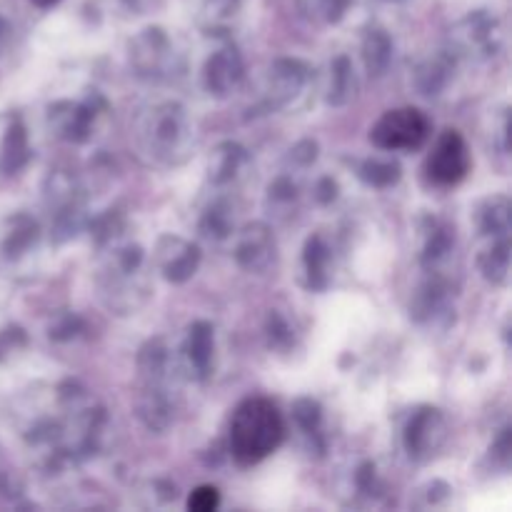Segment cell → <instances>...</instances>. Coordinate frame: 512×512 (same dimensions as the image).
Here are the masks:
<instances>
[{
    "mask_svg": "<svg viewBox=\"0 0 512 512\" xmlns=\"http://www.w3.org/2000/svg\"><path fill=\"white\" fill-rule=\"evenodd\" d=\"M393 3H400V0H393Z\"/></svg>",
    "mask_w": 512,
    "mask_h": 512,
    "instance_id": "b9f144b4",
    "label": "cell"
},
{
    "mask_svg": "<svg viewBox=\"0 0 512 512\" xmlns=\"http://www.w3.org/2000/svg\"><path fill=\"white\" fill-rule=\"evenodd\" d=\"M248 165V150L240 143H233V140H225L218 148L210 153L208 158V180L215 185V188H223V185L233 183L243 168Z\"/></svg>",
    "mask_w": 512,
    "mask_h": 512,
    "instance_id": "ffe728a7",
    "label": "cell"
},
{
    "mask_svg": "<svg viewBox=\"0 0 512 512\" xmlns=\"http://www.w3.org/2000/svg\"><path fill=\"white\" fill-rule=\"evenodd\" d=\"M315 158H318V143L315 140H303V143H298L290 150V160L300 165V168H308Z\"/></svg>",
    "mask_w": 512,
    "mask_h": 512,
    "instance_id": "d590c367",
    "label": "cell"
},
{
    "mask_svg": "<svg viewBox=\"0 0 512 512\" xmlns=\"http://www.w3.org/2000/svg\"><path fill=\"white\" fill-rule=\"evenodd\" d=\"M233 255L245 273H268L275 265V258H278V245H275L273 230L265 223H248L238 233Z\"/></svg>",
    "mask_w": 512,
    "mask_h": 512,
    "instance_id": "5bb4252c",
    "label": "cell"
},
{
    "mask_svg": "<svg viewBox=\"0 0 512 512\" xmlns=\"http://www.w3.org/2000/svg\"><path fill=\"white\" fill-rule=\"evenodd\" d=\"M448 420L438 408H418L403 428V448L415 463H428L448 443Z\"/></svg>",
    "mask_w": 512,
    "mask_h": 512,
    "instance_id": "9c48e42d",
    "label": "cell"
},
{
    "mask_svg": "<svg viewBox=\"0 0 512 512\" xmlns=\"http://www.w3.org/2000/svg\"><path fill=\"white\" fill-rule=\"evenodd\" d=\"M510 450H512L510 428H503V430H500L498 440H495V445H493V458L498 460L503 468H508V463H510Z\"/></svg>",
    "mask_w": 512,
    "mask_h": 512,
    "instance_id": "74e56055",
    "label": "cell"
},
{
    "mask_svg": "<svg viewBox=\"0 0 512 512\" xmlns=\"http://www.w3.org/2000/svg\"><path fill=\"white\" fill-rule=\"evenodd\" d=\"M103 108L105 103L100 95L80 100V103H73V100H58V103H53L48 108L50 133L58 140H65V143H88V140L93 138L95 123H98V115Z\"/></svg>",
    "mask_w": 512,
    "mask_h": 512,
    "instance_id": "30bf717a",
    "label": "cell"
},
{
    "mask_svg": "<svg viewBox=\"0 0 512 512\" xmlns=\"http://www.w3.org/2000/svg\"><path fill=\"white\" fill-rule=\"evenodd\" d=\"M35 5H40V8H48V5H55L58 0H33Z\"/></svg>",
    "mask_w": 512,
    "mask_h": 512,
    "instance_id": "60d3db41",
    "label": "cell"
},
{
    "mask_svg": "<svg viewBox=\"0 0 512 512\" xmlns=\"http://www.w3.org/2000/svg\"><path fill=\"white\" fill-rule=\"evenodd\" d=\"M353 95H355L353 63H350L348 55H338V58L330 63V70H328L325 103L333 105V108H340V105H348Z\"/></svg>",
    "mask_w": 512,
    "mask_h": 512,
    "instance_id": "d4e9b609",
    "label": "cell"
},
{
    "mask_svg": "<svg viewBox=\"0 0 512 512\" xmlns=\"http://www.w3.org/2000/svg\"><path fill=\"white\" fill-rule=\"evenodd\" d=\"M98 248L103 253L98 288L108 310L118 315H130L143 308L145 300L150 298L143 248L125 238V233Z\"/></svg>",
    "mask_w": 512,
    "mask_h": 512,
    "instance_id": "3957f363",
    "label": "cell"
},
{
    "mask_svg": "<svg viewBox=\"0 0 512 512\" xmlns=\"http://www.w3.org/2000/svg\"><path fill=\"white\" fill-rule=\"evenodd\" d=\"M48 208L50 218H53V235L58 240L70 238L83 225V190H80L78 180L68 173H55L48 178Z\"/></svg>",
    "mask_w": 512,
    "mask_h": 512,
    "instance_id": "8fae6325",
    "label": "cell"
},
{
    "mask_svg": "<svg viewBox=\"0 0 512 512\" xmlns=\"http://www.w3.org/2000/svg\"><path fill=\"white\" fill-rule=\"evenodd\" d=\"M200 258L203 255H200L198 245L178 238V235H163L155 245V265H158V270L168 283H188L198 273Z\"/></svg>",
    "mask_w": 512,
    "mask_h": 512,
    "instance_id": "9a60e30c",
    "label": "cell"
},
{
    "mask_svg": "<svg viewBox=\"0 0 512 512\" xmlns=\"http://www.w3.org/2000/svg\"><path fill=\"white\" fill-rule=\"evenodd\" d=\"M313 68L298 58H280L270 65L265 78L263 105L268 110L298 108L308 98Z\"/></svg>",
    "mask_w": 512,
    "mask_h": 512,
    "instance_id": "52a82bcc",
    "label": "cell"
},
{
    "mask_svg": "<svg viewBox=\"0 0 512 512\" xmlns=\"http://www.w3.org/2000/svg\"><path fill=\"white\" fill-rule=\"evenodd\" d=\"M220 505V493L213 485H200L198 490H193L188 498V510L193 512H213Z\"/></svg>",
    "mask_w": 512,
    "mask_h": 512,
    "instance_id": "836d02e7",
    "label": "cell"
},
{
    "mask_svg": "<svg viewBox=\"0 0 512 512\" xmlns=\"http://www.w3.org/2000/svg\"><path fill=\"white\" fill-rule=\"evenodd\" d=\"M345 493L355 495L360 500H370V503H375L385 493L383 480H380L378 470H375V465L370 460H358L353 465V470L348 473V488H345Z\"/></svg>",
    "mask_w": 512,
    "mask_h": 512,
    "instance_id": "83f0119b",
    "label": "cell"
},
{
    "mask_svg": "<svg viewBox=\"0 0 512 512\" xmlns=\"http://www.w3.org/2000/svg\"><path fill=\"white\" fill-rule=\"evenodd\" d=\"M5 35H8V25L0 20V48H3V43H5Z\"/></svg>",
    "mask_w": 512,
    "mask_h": 512,
    "instance_id": "ab89813d",
    "label": "cell"
},
{
    "mask_svg": "<svg viewBox=\"0 0 512 512\" xmlns=\"http://www.w3.org/2000/svg\"><path fill=\"white\" fill-rule=\"evenodd\" d=\"M510 210L508 195H493V198L483 200L478 210H475V228H478L480 240L510 235Z\"/></svg>",
    "mask_w": 512,
    "mask_h": 512,
    "instance_id": "7402d4cb",
    "label": "cell"
},
{
    "mask_svg": "<svg viewBox=\"0 0 512 512\" xmlns=\"http://www.w3.org/2000/svg\"><path fill=\"white\" fill-rule=\"evenodd\" d=\"M393 38L388 35V30L383 28H370L368 35L363 40V60L365 68L373 78H380V75L388 73L390 63H393Z\"/></svg>",
    "mask_w": 512,
    "mask_h": 512,
    "instance_id": "484cf974",
    "label": "cell"
},
{
    "mask_svg": "<svg viewBox=\"0 0 512 512\" xmlns=\"http://www.w3.org/2000/svg\"><path fill=\"white\" fill-rule=\"evenodd\" d=\"M305 10L323 23H338L348 13L353 0H303Z\"/></svg>",
    "mask_w": 512,
    "mask_h": 512,
    "instance_id": "1f68e13d",
    "label": "cell"
},
{
    "mask_svg": "<svg viewBox=\"0 0 512 512\" xmlns=\"http://www.w3.org/2000/svg\"><path fill=\"white\" fill-rule=\"evenodd\" d=\"M330 245L323 235H310L303 248V270L308 288L323 290L330 283Z\"/></svg>",
    "mask_w": 512,
    "mask_h": 512,
    "instance_id": "603a6c76",
    "label": "cell"
},
{
    "mask_svg": "<svg viewBox=\"0 0 512 512\" xmlns=\"http://www.w3.org/2000/svg\"><path fill=\"white\" fill-rule=\"evenodd\" d=\"M200 235L208 240H225L233 235V228H235V208L230 205L228 198H215L210 200L208 208L203 210V215H200Z\"/></svg>",
    "mask_w": 512,
    "mask_h": 512,
    "instance_id": "cb8c5ba5",
    "label": "cell"
},
{
    "mask_svg": "<svg viewBox=\"0 0 512 512\" xmlns=\"http://www.w3.org/2000/svg\"><path fill=\"white\" fill-rule=\"evenodd\" d=\"M28 135H25L23 125H13L8 130V138H5L3 145V168L15 173L18 168H23L25 160H28Z\"/></svg>",
    "mask_w": 512,
    "mask_h": 512,
    "instance_id": "f546056e",
    "label": "cell"
},
{
    "mask_svg": "<svg viewBox=\"0 0 512 512\" xmlns=\"http://www.w3.org/2000/svg\"><path fill=\"white\" fill-rule=\"evenodd\" d=\"M128 63L140 80L170 83L185 70V58L163 28H145L128 43Z\"/></svg>",
    "mask_w": 512,
    "mask_h": 512,
    "instance_id": "5b68a950",
    "label": "cell"
},
{
    "mask_svg": "<svg viewBox=\"0 0 512 512\" xmlns=\"http://www.w3.org/2000/svg\"><path fill=\"white\" fill-rule=\"evenodd\" d=\"M470 170V150L468 143L458 130H445L435 143L433 153H430L428 163H425V173L435 185H458L460 180L468 175Z\"/></svg>",
    "mask_w": 512,
    "mask_h": 512,
    "instance_id": "4fadbf2b",
    "label": "cell"
},
{
    "mask_svg": "<svg viewBox=\"0 0 512 512\" xmlns=\"http://www.w3.org/2000/svg\"><path fill=\"white\" fill-rule=\"evenodd\" d=\"M140 388L135 395V413L140 423L155 433H165L178 415L180 363L163 338L148 340L138 353Z\"/></svg>",
    "mask_w": 512,
    "mask_h": 512,
    "instance_id": "6da1fadb",
    "label": "cell"
},
{
    "mask_svg": "<svg viewBox=\"0 0 512 512\" xmlns=\"http://www.w3.org/2000/svg\"><path fill=\"white\" fill-rule=\"evenodd\" d=\"M478 268L488 283L500 285V288L510 283V235L483 238L478 253Z\"/></svg>",
    "mask_w": 512,
    "mask_h": 512,
    "instance_id": "44dd1931",
    "label": "cell"
},
{
    "mask_svg": "<svg viewBox=\"0 0 512 512\" xmlns=\"http://www.w3.org/2000/svg\"><path fill=\"white\" fill-rule=\"evenodd\" d=\"M240 0H208L205 3V15H208L210 23H223L230 15L238 13Z\"/></svg>",
    "mask_w": 512,
    "mask_h": 512,
    "instance_id": "e575fe53",
    "label": "cell"
},
{
    "mask_svg": "<svg viewBox=\"0 0 512 512\" xmlns=\"http://www.w3.org/2000/svg\"><path fill=\"white\" fill-rule=\"evenodd\" d=\"M135 143L155 165L178 168L195 150V128L188 110L178 100L148 105L135 120Z\"/></svg>",
    "mask_w": 512,
    "mask_h": 512,
    "instance_id": "7a4b0ae2",
    "label": "cell"
},
{
    "mask_svg": "<svg viewBox=\"0 0 512 512\" xmlns=\"http://www.w3.org/2000/svg\"><path fill=\"white\" fill-rule=\"evenodd\" d=\"M410 318L425 328H448L455 318L453 293H450L448 275L428 273L410 300Z\"/></svg>",
    "mask_w": 512,
    "mask_h": 512,
    "instance_id": "7c38bea8",
    "label": "cell"
},
{
    "mask_svg": "<svg viewBox=\"0 0 512 512\" xmlns=\"http://www.w3.org/2000/svg\"><path fill=\"white\" fill-rule=\"evenodd\" d=\"M458 55L453 50H435L425 55L413 68V85L425 98H438L453 85L455 70H458Z\"/></svg>",
    "mask_w": 512,
    "mask_h": 512,
    "instance_id": "ac0fdd59",
    "label": "cell"
},
{
    "mask_svg": "<svg viewBox=\"0 0 512 512\" xmlns=\"http://www.w3.org/2000/svg\"><path fill=\"white\" fill-rule=\"evenodd\" d=\"M293 420L298 423L300 433L313 443V448L318 453H323V408H320L318 400L313 398H300L293 403Z\"/></svg>",
    "mask_w": 512,
    "mask_h": 512,
    "instance_id": "4316f807",
    "label": "cell"
},
{
    "mask_svg": "<svg viewBox=\"0 0 512 512\" xmlns=\"http://www.w3.org/2000/svg\"><path fill=\"white\" fill-rule=\"evenodd\" d=\"M505 48V25L493 10H473L450 30V50L458 58L488 63Z\"/></svg>",
    "mask_w": 512,
    "mask_h": 512,
    "instance_id": "8992f818",
    "label": "cell"
},
{
    "mask_svg": "<svg viewBox=\"0 0 512 512\" xmlns=\"http://www.w3.org/2000/svg\"><path fill=\"white\" fill-rule=\"evenodd\" d=\"M213 353H215V330L213 325L198 320L188 328L183 350H180V370L188 373L190 380H208L213 373Z\"/></svg>",
    "mask_w": 512,
    "mask_h": 512,
    "instance_id": "e0dca14e",
    "label": "cell"
},
{
    "mask_svg": "<svg viewBox=\"0 0 512 512\" xmlns=\"http://www.w3.org/2000/svg\"><path fill=\"white\" fill-rule=\"evenodd\" d=\"M78 330H83V323H80V318H75V315H65L63 320H60L58 325H55L53 330H50V338L53 340H70L78 335Z\"/></svg>",
    "mask_w": 512,
    "mask_h": 512,
    "instance_id": "8d00e7d4",
    "label": "cell"
},
{
    "mask_svg": "<svg viewBox=\"0 0 512 512\" xmlns=\"http://www.w3.org/2000/svg\"><path fill=\"white\" fill-rule=\"evenodd\" d=\"M265 333H268V345L273 350H290V345H293V330H290L288 320L283 315L270 313Z\"/></svg>",
    "mask_w": 512,
    "mask_h": 512,
    "instance_id": "d6a6232c",
    "label": "cell"
},
{
    "mask_svg": "<svg viewBox=\"0 0 512 512\" xmlns=\"http://www.w3.org/2000/svg\"><path fill=\"white\" fill-rule=\"evenodd\" d=\"M245 78L243 55L238 53L233 43H225L205 60L203 85L215 98H228L240 88Z\"/></svg>",
    "mask_w": 512,
    "mask_h": 512,
    "instance_id": "2e32d148",
    "label": "cell"
},
{
    "mask_svg": "<svg viewBox=\"0 0 512 512\" xmlns=\"http://www.w3.org/2000/svg\"><path fill=\"white\" fill-rule=\"evenodd\" d=\"M285 423L268 398H248L235 408L230 420V455L240 465H255L280 448Z\"/></svg>",
    "mask_w": 512,
    "mask_h": 512,
    "instance_id": "277c9868",
    "label": "cell"
},
{
    "mask_svg": "<svg viewBox=\"0 0 512 512\" xmlns=\"http://www.w3.org/2000/svg\"><path fill=\"white\" fill-rule=\"evenodd\" d=\"M455 253V228L445 220L428 218L423 228V250H420V265L425 273L445 275V265Z\"/></svg>",
    "mask_w": 512,
    "mask_h": 512,
    "instance_id": "d6986e66",
    "label": "cell"
},
{
    "mask_svg": "<svg viewBox=\"0 0 512 512\" xmlns=\"http://www.w3.org/2000/svg\"><path fill=\"white\" fill-rule=\"evenodd\" d=\"M298 200V183L290 175H278L268 188V205L275 210H288Z\"/></svg>",
    "mask_w": 512,
    "mask_h": 512,
    "instance_id": "4dcf8cb0",
    "label": "cell"
},
{
    "mask_svg": "<svg viewBox=\"0 0 512 512\" xmlns=\"http://www.w3.org/2000/svg\"><path fill=\"white\" fill-rule=\"evenodd\" d=\"M430 138V118L418 108L388 110L370 130L380 150H418Z\"/></svg>",
    "mask_w": 512,
    "mask_h": 512,
    "instance_id": "ba28073f",
    "label": "cell"
},
{
    "mask_svg": "<svg viewBox=\"0 0 512 512\" xmlns=\"http://www.w3.org/2000/svg\"><path fill=\"white\" fill-rule=\"evenodd\" d=\"M358 175L373 188H390L400 180V165L393 158H368L360 163Z\"/></svg>",
    "mask_w": 512,
    "mask_h": 512,
    "instance_id": "f1b7e54d",
    "label": "cell"
},
{
    "mask_svg": "<svg viewBox=\"0 0 512 512\" xmlns=\"http://www.w3.org/2000/svg\"><path fill=\"white\" fill-rule=\"evenodd\" d=\"M335 195H338V185H335L333 178H320L318 183H315V200H318L320 205L333 203Z\"/></svg>",
    "mask_w": 512,
    "mask_h": 512,
    "instance_id": "f35d334b",
    "label": "cell"
}]
</instances>
